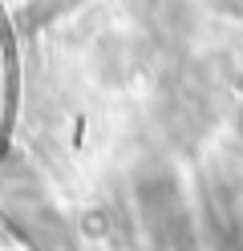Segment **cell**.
<instances>
[{"label": "cell", "mask_w": 243, "mask_h": 251, "mask_svg": "<svg viewBox=\"0 0 243 251\" xmlns=\"http://www.w3.org/2000/svg\"><path fill=\"white\" fill-rule=\"evenodd\" d=\"M215 8H223V12H231V17L243 21V0H215Z\"/></svg>", "instance_id": "6da1fadb"}, {"label": "cell", "mask_w": 243, "mask_h": 251, "mask_svg": "<svg viewBox=\"0 0 243 251\" xmlns=\"http://www.w3.org/2000/svg\"><path fill=\"white\" fill-rule=\"evenodd\" d=\"M239 130H243V114H239Z\"/></svg>", "instance_id": "7a4b0ae2"}]
</instances>
